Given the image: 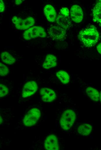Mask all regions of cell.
I'll list each match as a JSON object with an SVG mask.
<instances>
[{
	"instance_id": "cell-1",
	"label": "cell",
	"mask_w": 101,
	"mask_h": 150,
	"mask_svg": "<svg viewBox=\"0 0 101 150\" xmlns=\"http://www.w3.org/2000/svg\"><path fill=\"white\" fill-rule=\"evenodd\" d=\"M99 37L98 32L93 27L81 31L78 35L79 40L87 47H91L95 45L98 42Z\"/></svg>"
},
{
	"instance_id": "cell-2",
	"label": "cell",
	"mask_w": 101,
	"mask_h": 150,
	"mask_svg": "<svg viewBox=\"0 0 101 150\" xmlns=\"http://www.w3.org/2000/svg\"><path fill=\"white\" fill-rule=\"evenodd\" d=\"M76 117L75 112L73 110L68 109L61 115L60 119L61 127L64 130H68L73 125Z\"/></svg>"
},
{
	"instance_id": "cell-3",
	"label": "cell",
	"mask_w": 101,
	"mask_h": 150,
	"mask_svg": "<svg viewBox=\"0 0 101 150\" xmlns=\"http://www.w3.org/2000/svg\"><path fill=\"white\" fill-rule=\"evenodd\" d=\"M41 115L40 110L37 108H33L29 110L24 116L23 123L24 125L30 127L35 125Z\"/></svg>"
},
{
	"instance_id": "cell-4",
	"label": "cell",
	"mask_w": 101,
	"mask_h": 150,
	"mask_svg": "<svg viewBox=\"0 0 101 150\" xmlns=\"http://www.w3.org/2000/svg\"><path fill=\"white\" fill-rule=\"evenodd\" d=\"M24 38L26 40L38 37L44 38L46 37V33L42 27L36 26L29 28L23 33Z\"/></svg>"
},
{
	"instance_id": "cell-5",
	"label": "cell",
	"mask_w": 101,
	"mask_h": 150,
	"mask_svg": "<svg viewBox=\"0 0 101 150\" xmlns=\"http://www.w3.org/2000/svg\"><path fill=\"white\" fill-rule=\"evenodd\" d=\"M38 85L34 81H30L26 82L24 85L22 92L23 98H26L35 94L37 91Z\"/></svg>"
},
{
	"instance_id": "cell-6",
	"label": "cell",
	"mask_w": 101,
	"mask_h": 150,
	"mask_svg": "<svg viewBox=\"0 0 101 150\" xmlns=\"http://www.w3.org/2000/svg\"><path fill=\"white\" fill-rule=\"evenodd\" d=\"M48 34L51 38L55 40H60L65 38L66 30L60 26H53L49 29Z\"/></svg>"
},
{
	"instance_id": "cell-7",
	"label": "cell",
	"mask_w": 101,
	"mask_h": 150,
	"mask_svg": "<svg viewBox=\"0 0 101 150\" xmlns=\"http://www.w3.org/2000/svg\"><path fill=\"white\" fill-rule=\"evenodd\" d=\"M70 14L71 19L75 23H79L83 19V12L81 7L78 5H75L72 6L70 9Z\"/></svg>"
},
{
	"instance_id": "cell-8",
	"label": "cell",
	"mask_w": 101,
	"mask_h": 150,
	"mask_svg": "<svg viewBox=\"0 0 101 150\" xmlns=\"http://www.w3.org/2000/svg\"><path fill=\"white\" fill-rule=\"evenodd\" d=\"M40 94L42 100L44 102H52L56 97V95L55 91L48 88H41L40 91Z\"/></svg>"
},
{
	"instance_id": "cell-9",
	"label": "cell",
	"mask_w": 101,
	"mask_h": 150,
	"mask_svg": "<svg viewBox=\"0 0 101 150\" xmlns=\"http://www.w3.org/2000/svg\"><path fill=\"white\" fill-rule=\"evenodd\" d=\"M44 147L47 150H59V144L56 136L53 134L48 136L44 142Z\"/></svg>"
},
{
	"instance_id": "cell-10",
	"label": "cell",
	"mask_w": 101,
	"mask_h": 150,
	"mask_svg": "<svg viewBox=\"0 0 101 150\" xmlns=\"http://www.w3.org/2000/svg\"><path fill=\"white\" fill-rule=\"evenodd\" d=\"M57 24L63 29L66 30L71 26L72 23L69 16H67L59 14L56 19Z\"/></svg>"
},
{
	"instance_id": "cell-11",
	"label": "cell",
	"mask_w": 101,
	"mask_h": 150,
	"mask_svg": "<svg viewBox=\"0 0 101 150\" xmlns=\"http://www.w3.org/2000/svg\"><path fill=\"white\" fill-rule=\"evenodd\" d=\"M44 14L48 21L53 22L56 19L57 14L54 8L51 5H46L44 9Z\"/></svg>"
},
{
	"instance_id": "cell-12",
	"label": "cell",
	"mask_w": 101,
	"mask_h": 150,
	"mask_svg": "<svg viewBox=\"0 0 101 150\" xmlns=\"http://www.w3.org/2000/svg\"><path fill=\"white\" fill-rule=\"evenodd\" d=\"M57 60L56 57L53 55L49 54L46 57L42 66L45 69H48L57 65Z\"/></svg>"
},
{
	"instance_id": "cell-13",
	"label": "cell",
	"mask_w": 101,
	"mask_h": 150,
	"mask_svg": "<svg viewBox=\"0 0 101 150\" xmlns=\"http://www.w3.org/2000/svg\"><path fill=\"white\" fill-rule=\"evenodd\" d=\"M93 20L95 22L101 23V1L96 4L93 10Z\"/></svg>"
},
{
	"instance_id": "cell-14",
	"label": "cell",
	"mask_w": 101,
	"mask_h": 150,
	"mask_svg": "<svg viewBox=\"0 0 101 150\" xmlns=\"http://www.w3.org/2000/svg\"><path fill=\"white\" fill-rule=\"evenodd\" d=\"M92 129L91 125L89 123H84L80 125L77 129L78 133L83 136H87L91 132Z\"/></svg>"
},
{
	"instance_id": "cell-15",
	"label": "cell",
	"mask_w": 101,
	"mask_h": 150,
	"mask_svg": "<svg viewBox=\"0 0 101 150\" xmlns=\"http://www.w3.org/2000/svg\"><path fill=\"white\" fill-rule=\"evenodd\" d=\"M88 96L93 100L97 102L100 99V93L95 89L91 87H88L86 89Z\"/></svg>"
},
{
	"instance_id": "cell-16",
	"label": "cell",
	"mask_w": 101,
	"mask_h": 150,
	"mask_svg": "<svg viewBox=\"0 0 101 150\" xmlns=\"http://www.w3.org/2000/svg\"><path fill=\"white\" fill-rule=\"evenodd\" d=\"M56 75L62 83L66 84L69 82L70 76L68 74L66 71L60 70L56 73Z\"/></svg>"
},
{
	"instance_id": "cell-17",
	"label": "cell",
	"mask_w": 101,
	"mask_h": 150,
	"mask_svg": "<svg viewBox=\"0 0 101 150\" xmlns=\"http://www.w3.org/2000/svg\"><path fill=\"white\" fill-rule=\"evenodd\" d=\"M1 60L6 64L11 65L15 63V58L7 52H3L1 54Z\"/></svg>"
},
{
	"instance_id": "cell-18",
	"label": "cell",
	"mask_w": 101,
	"mask_h": 150,
	"mask_svg": "<svg viewBox=\"0 0 101 150\" xmlns=\"http://www.w3.org/2000/svg\"><path fill=\"white\" fill-rule=\"evenodd\" d=\"M35 23L34 18L29 16L23 20V30L26 29L33 26Z\"/></svg>"
},
{
	"instance_id": "cell-19",
	"label": "cell",
	"mask_w": 101,
	"mask_h": 150,
	"mask_svg": "<svg viewBox=\"0 0 101 150\" xmlns=\"http://www.w3.org/2000/svg\"><path fill=\"white\" fill-rule=\"evenodd\" d=\"M12 21L16 28L19 30H23V20L20 18L14 16L12 18Z\"/></svg>"
},
{
	"instance_id": "cell-20",
	"label": "cell",
	"mask_w": 101,
	"mask_h": 150,
	"mask_svg": "<svg viewBox=\"0 0 101 150\" xmlns=\"http://www.w3.org/2000/svg\"><path fill=\"white\" fill-rule=\"evenodd\" d=\"M9 90L8 88L5 85L0 84V97H3L9 93Z\"/></svg>"
},
{
	"instance_id": "cell-21",
	"label": "cell",
	"mask_w": 101,
	"mask_h": 150,
	"mask_svg": "<svg viewBox=\"0 0 101 150\" xmlns=\"http://www.w3.org/2000/svg\"><path fill=\"white\" fill-rule=\"evenodd\" d=\"M9 69L4 64L0 63V75L1 76H5L8 74Z\"/></svg>"
},
{
	"instance_id": "cell-22",
	"label": "cell",
	"mask_w": 101,
	"mask_h": 150,
	"mask_svg": "<svg viewBox=\"0 0 101 150\" xmlns=\"http://www.w3.org/2000/svg\"><path fill=\"white\" fill-rule=\"evenodd\" d=\"M59 14L64 16H69V10L66 7L62 8L60 10Z\"/></svg>"
},
{
	"instance_id": "cell-23",
	"label": "cell",
	"mask_w": 101,
	"mask_h": 150,
	"mask_svg": "<svg viewBox=\"0 0 101 150\" xmlns=\"http://www.w3.org/2000/svg\"><path fill=\"white\" fill-rule=\"evenodd\" d=\"M5 9V6L3 1L2 0L0 1V12H3Z\"/></svg>"
},
{
	"instance_id": "cell-24",
	"label": "cell",
	"mask_w": 101,
	"mask_h": 150,
	"mask_svg": "<svg viewBox=\"0 0 101 150\" xmlns=\"http://www.w3.org/2000/svg\"><path fill=\"white\" fill-rule=\"evenodd\" d=\"M97 49L98 52L101 54V42L97 46Z\"/></svg>"
},
{
	"instance_id": "cell-25",
	"label": "cell",
	"mask_w": 101,
	"mask_h": 150,
	"mask_svg": "<svg viewBox=\"0 0 101 150\" xmlns=\"http://www.w3.org/2000/svg\"><path fill=\"white\" fill-rule=\"evenodd\" d=\"M22 1L21 0H16L15 1V3L17 5H19L22 3Z\"/></svg>"
},
{
	"instance_id": "cell-26",
	"label": "cell",
	"mask_w": 101,
	"mask_h": 150,
	"mask_svg": "<svg viewBox=\"0 0 101 150\" xmlns=\"http://www.w3.org/2000/svg\"><path fill=\"white\" fill-rule=\"evenodd\" d=\"M100 100L101 102V91H100Z\"/></svg>"
},
{
	"instance_id": "cell-27",
	"label": "cell",
	"mask_w": 101,
	"mask_h": 150,
	"mask_svg": "<svg viewBox=\"0 0 101 150\" xmlns=\"http://www.w3.org/2000/svg\"><path fill=\"white\" fill-rule=\"evenodd\" d=\"M3 122V119L0 116V124H1Z\"/></svg>"
}]
</instances>
